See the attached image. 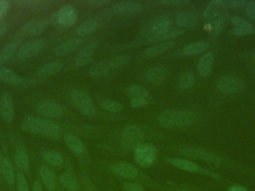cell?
<instances>
[{
	"label": "cell",
	"mask_w": 255,
	"mask_h": 191,
	"mask_svg": "<svg viewBox=\"0 0 255 191\" xmlns=\"http://www.w3.org/2000/svg\"><path fill=\"white\" fill-rule=\"evenodd\" d=\"M226 2L228 7H245L249 1H247V0H231V1H226Z\"/></svg>",
	"instance_id": "49"
},
{
	"label": "cell",
	"mask_w": 255,
	"mask_h": 191,
	"mask_svg": "<svg viewBox=\"0 0 255 191\" xmlns=\"http://www.w3.org/2000/svg\"><path fill=\"white\" fill-rule=\"evenodd\" d=\"M16 189L18 191H29L26 179L22 173H19L16 177Z\"/></svg>",
	"instance_id": "43"
},
{
	"label": "cell",
	"mask_w": 255,
	"mask_h": 191,
	"mask_svg": "<svg viewBox=\"0 0 255 191\" xmlns=\"http://www.w3.org/2000/svg\"><path fill=\"white\" fill-rule=\"evenodd\" d=\"M109 174H112L117 178L124 181L136 182L147 189L154 191L159 190L163 185L154 181L150 177H147L137 167L129 162L119 161L111 164L109 167Z\"/></svg>",
	"instance_id": "1"
},
{
	"label": "cell",
	"mask_w": 255,
	"mask_h": 191,
	"mask_svg": "<svg viewBox=\"0 0 255 191\" xmlns=\"http://www.w3.org/2000/svg\"><path fill=\"white\" fill-rule=\"evenodd\" d=\"M195 81V76L193 73L190 72H184L180 78V88L182 90L190 89L194 85Z\"/></svg>",
	"instance_id": "40"
},
{
	"label": "cell",
	"mask_w": 255,
	"mask_h": 191,
	"mask_svg": "<svg viewBox=\"0 0 255 191\" xmlns=\"http://www.w3.org/2000/svg\"><path fill=\"white\" fill-rule=\"evenodd\" d=\"M231 21L235 28H247V27L253 26V24L250 23L248 21L236 16H232L231 18Z\"/></svg>",
	"instance_id": "45"
},
{
	"label": "cell",
	"mask_w": 255,
	"mask_h": 191,
	"mask_svg": "<svg viewBox=\"0 0 255 191\" xmlns=\"http://www.w3.org/2000/svg\"><path fill=\"white\" fill-rule=\"evenodd\" d=\"M148 104H149L148 99H144V98H131L130 102V106L133 108H142V107L146 106Z\"/></svg>",
	"instance_id": "46"
},
{
	"label": "cell",
	"mask_w": 255,
	"mask_h": 191,
	"mask_svg": "<svg viewBox=\"0 0 255 191\" xmlns=\"http://www.w3.org/2000/svg\"><path fill=\"white\" fill-rule=\"evenodd\" d=\"M142 9L143 7L138 1H123L115 4L112 10L114 13L118 14H132L142 11Z\"/></svg>",
	"instance_id": "20"
},
{
	"label": "cell",
	"mask_w": 255,
	"mask_h": 191,
	"mask_svg": "<svg viewBox=\"0 0 255 191\" xmlns=\"http://www.w3.org/2000/svg\"><path fill=\"white\" fill-rule=\"evenodd\" d=\"M71 99L79 112L86 117H93L97 113V108L91 96L82 90H75L71 93Z\"/></svg>",
	"instance_id": "9"
},
{
	"label": "cell",
	"mask_w": 255,
	"mask_h": 191,
	"mask_svg": "<svg viewBox=\"0 0 255 191\" xmlns=\"http://www.w3.org/2000/svg\"><path fill=\"white\" fill-rule=\"evenodd\" d=\"M133 161L139 168H151L157 159V149L149 143H144L133 152Z\"/></svg>",
	"instance_id": "7"
},
{
	"label": "cell",
	"mask_w": 255,
	"mask_h": 191,
	"mask_svg": "<svg viewBox=\"0 0 255 191\" xmlns=\"http://www.w3.org/2000/svg\"><path fill=\"white\" fill-rule=\"evenodd\" d=\"M14 162L16 167L22 172H28L29 170V157L24 149L19 148L14 154Z\"/></svg>",
	"instance_id": "33"
},
{
	"label": "cell",
	"mask_w": 255,
	"mask_h": 191,
	"mask_svg": "<svg viewBox=\"0 0 255 191\" xmlns=\"http://www.w3.org/2000/svg\"><path fill=\"white\" fill-rule=\"evenodd\" d=\"M4 181L9 186H13L15 183V172L13 165L8 159L4 158L2 165V172H1Z\"/></svg>",
	"instance_id": "35"
},
{
	"label": "cell",
	"mask_w": 255,
	"mask_h": 191,
	"mask_svg": "<svg viewBox=\"0 0 255 191\" xmlns=\"http://www.w3.org/2000/svg\"><path fill=\"white\" fill-rule=\"evenodd\" d=\"M45 47H46V41L43 39H33L24 43L18 49V58L21 60L31 59L40 55Z\"/></svg>",
	"instance_id": "12"
},
{
	"label": "cell",
	"mask_w": 255,
	"mask_h": 191,
	"mask_svg": "<svg viewBox=\"0 0 255 191\" xmlns=\"http://www.w3.org/2000/svg\"><path fill=\"white\" fill-rule=\"evenodd\" d=\"M214 55L212 53H206L202 55L199 58L197 64V71L199 76L206 77L211 73L214 65Z\"/></svg>",
	"instance_id": "27"
},
{
	"label": "cell",
	"mask_w": 255,
	"mask_h": 191,
	"mask_svg": "<svg viewBox=\"0 0 255 191\" xmlns=\"http://www.w3.org/2000/svg\"><path fill=\"white\" fill-rule=\"evenodd\" d=\"M231 33L238 36L250 35V34H255V27L253 25V26L247 27V28H234Z\"/></svg>",
	"instance_id": "44"
},
{
	"label": "cell",
	"mask_w": 255,
	"mask_h": 191,
	"mask_svg": "<svg viewBox=\"0 0 255 191\" xmlns=\"http://www.w3.org/2000/svg\"><path fill=\"white\" fill-rule=\"evenodd\" d=\"M7 28H8V27H7V23L4 21L0 20V39L6 34Z\"/></svg>",
	"instance_id": "51"
},
{
	"label": "cell",
	"mask_w": 255,
	"mask_h": 191,
	"mask_svg": "<svg viewBox=\"0 0 255 191\" xmlns=\"http://www.w3.org/2000/svg\"><path fill=\"white\" fill-rule=\"evenodd\" d=\"M227 9L226 1L223 0H212L205 7L204 19L207 24L211 25L213 37H217L223 29L228 15Z\"/></svg>",
	"instance_id": "3"
},
{
	"label": "cell",
	"mask_w": 255,
	"mask_h": 191,
	"mask_svg": "<svg viewBox=\"0 0 255 191\" xmlns=\"http://www.w3.org/2000/svg\"><path fill=\"white\" fill-rule=\"evenodd\" d=\"M0 114L5 123H11L15 117L14 102L11 96L4 93L0 99Z\"/></svg>",
	"instance_id": "16"
},
{
	"label": "cell",
	"mask_w": 255,
	"mask_h": 191,
	"mask_svg": "<svg viewBox=\"0 0 255 191\" xmlns=\"http://www.w3.org/2000/svg\"><path fill=\"white\" fill-rule=\"evenodd\" d=\"M112 70H114L112 60L99 61L90 68L89 75L93 78L101 77Z\"/></svg>",
	"instance_id": "29"
},
{
	"label": "cell",
	"mask_w": 255,
	"mask_h": 191,
	"mask_svg": "<svg viewBox=\"0 0 255 191\" xmlns=\"http://www.w3.org/2000/svg\"><path fill=\"white\" fill-rule=\"evenodd\" d=\"M228 191H249L246 189L244 186H241V185H234L229 188Z\"/></svg>",
	"instance_id": "52"
},
{
	"label": "cell",
	"mask_w": 255,
	"mask_h": 191,
	"mask_svg": "<svg viewBox=\"0 0 255 191\" xmlns=\"http://www.w3.org/2000/svg\"><path fill=\"white\" fill-rule=\"evenodd\" d=\"M110 2V1H107V0H94V1H91V4L96 6V7H100V6L105 5V4H108Z\"/></svg>",
	"instance_id": "53"
},
{
	"label": "cell",
	"mask_w": 255,
	"mask_h": 191,
	"mask_svg": "<svg viewBox=\"0 0 255 191\" xmlns=\"http://www.w3.org/2000/svg\"><path fill=\"white\" fill-rule=\"evenodd\" d=\"M245 13L250 19L255 22V1H249L245 7Z\"/></svg>",
	"instance_id": "47"
},
{
	"label": "cell",
	"mask_w": 255,
	"mask_h": 191,
	"mask_svg": "<svg viewBox=\"0 0 255 191\" xmlns=\"http://www.w3.org/2000/svg\"><path fill=\"white\" fill-rule=\"evenodd\" d=\"M197 120V115L192 111L166 110L160 113L158 117L159 124L165 129L186 127L194 124Z\"/></svg>",
	"instance_id": "4"
},
{
	"label": "cell",
	"mask_w": 255,
	"mask_h": 191,
	"mask_svg": "<svg viewBox=\"0 0 255 191\" xmlns=\"http://www.w3.org/2000/svg\"><path fill=\"white\" fill-rule=\"evenodd\" d=\"M175 46V42L166 41L163 43H157L154 46H149L144 51L145 56L152 58L157 56L160 54L164 53L172 49Z\"/></svg>",
	"instance_id": "30"
},
{
	"label": "cell",
	"mask_w": 255,
	"mask_h": 191,
	"mask_svg": "<svg viewBox=\"0 0 255 191\" xmlns=\"http://www.w3.org/2000/svg\"><path fill=\"white\" fill-rule=\"evenodd\" d=\"M21 129L34 135L49 139L57 140L61 137V130L56 122L41 117L28 116L21 123Z\"/></svg>",
	"instance_id": "2"
},
{
	"label": "cell",
	"mask_w": 255,
	"mask_h": 191,
	"mask_svg": "<svg viewBox=\"0 0 255 191\" xmlns=\"http://www.w3.org/2000/svg\"><path fill=\"white\" fill-rule=\"evenodd\" d=\"M64 143L67 148L76 156H84L86 153V148L82 141L76 135L67 133L64 137Z\"/></svg>",
	"instance_id": "22"
},
{
	"label": "cell",
	"mask_w": 255,
	"mask_h": 191,
	"mask_svg": "<svg viewBox=\"0 0 255 191\" xmlns=\"http://www.w3.org/2000/svg\"><path fill=\"white\" fill-rule=\"evenodd\" d=\"M82 41H83L82 39L77 38V37L66 40L54 48V53L58 56H65V55H70L80 46Z\"/></svg>",
	"instance_id": "23"
},
{
	"label": "cell",
	"mask_w": 255,
	"mask_h": 191,
	"mask_svg": "<svg viewBox=\"0 0 255 191\" xmlns=\"http://www.w3.org/2000/svg\"><path fill=\"white\" fill-rule=\"evenodd\" d=\"M166 76H167V71L164 67L160 66L151 67L148 69L145 74L148 82L155 85H161L163 82H164Z\"/></svg>",
	"instance_id": "25"
},
{
	"label": "cell",
	"mask_w": 255,
	"mask_h": 191,
	"mask_svg": "<svg viewBox=\"0 0 255 191\" xmlns=\"http://www.w3.org/2000/svg\"><path fill=\"white\" fill-rule=\"evenodd\" d=\"M254 58H255V55Z\"/></svg>",
	"instance_id": "57"
},
{
	"label": "cell",
	"mask_w": 255,
	"mask_h": 191,
	"mask_svg": "<svg viewBox=\"0 0 255 191\" xmlns=\"http://www.w3.org/2000/svg\"><path fill=\"white\" fill-rule=\"evenodd\" d=\"M175 22L178 26L182 28H193L197 25L199 16L196 12L191 10H184L177 13L175 18Z\"/></svg>",
	"instance_id": "17"
},
{
	"label": "cell",
	"mask_w": 255,
	"mask_h": 191,
	"mask_svg": "<svg viewBox=\"0 0 255 191\" xmlns=\"http://www.w3.org/2000/svg\"><path fill=\"white\" fill-rule=\"evenodd\" d=\"M204 188L194 185L184 184V183H169L166 186L156 191H203Z\"/></svg>",
	"instance_id": "32"
},
{
	"label": "cell",
	"mask_w": 255,
	"mask_h": 191,
	"mask_svg": "<svg viewBox=\"0 0 255 191\" xmlns=\"http://www.w3.org/2000/svg\"><path fill=\"white\" fill-rule=\"evenodd\" d=\"M0 82L12 86H22L25 83V79L10 69L0 67Z\"/></svg>",
	"instance_id": "21"
},
{
	"label": "cell",
	"mask_w": 255,
	"mask_h": 191,
	"mask_svg": "<svg viewBox=\"0 0 255 191\" xmlns=\"http://www.w3.org/2000/svg\"><path fill=\"white\" fill-rule=\"evenodd\" d=\"M39 175L42 184L49 191H55L60 186L59 180L55 173L46 165H43L39 169Z\"/></svg>",
	"instance_id": "15"
},
{
	"label": "cell",
	"mask_w": 255,
	"mask_h": 191,
	"mask_svg": "<svg viewBox=\"0 0 255 191\" xmlns=\"http://www.w3.org/2000/svg\"><path fill=\"white\" fill-rule=\"evenodd\" d=\"M35 111L40 115L49 119L61 118L64 114L62 107L52 102H40L36 105Z\"/></svg>",
	"instance_id": "14"
},
{
	"label": "cell",
	"mask_w": 255,
	"mask_h": 191,
	"mask_svg": "<svg viewBox=\"0 0 255 191\" xmlns=\"http://www.w3.org/2000/svg\"><path fill=\"white\" fill-rule=\"evenodd\" d=\"M60 186L64 191H82L80 181L70 172H64L58 177Z\"/></svg>",
	"instance_id": "19"
},
{
	"label": "cell",
	"mask_w": 255,
	"mask_h": 191,
	"mask_svg": "<svg viewBox=\"0 0 255 191\" xmlns=\"http://www.w3.org/2000/svg\"><path fill=\"white\" fill-rule=\"evenodd\" d=\"M128 94L131 98H149V92L146 88L138 85H130L127 88Z\"/></svg>",
	"instance_id": "38"
},
{
	"label": "cell",
	"mask_w": 255,
	"mask_h": 191,
	"mask_svg": "<svg viewBox=\"0 0 255 191\" xmlns=\"http://www.w3.org/2000/svg\"><path fill=\"white\" fill-rule=\"evenodd\" d=\"M80 183L84 191H100L97 186L91 181V179L86 175L82 176Z\"/></svg>",
	"instance_id": "42"
},
{
	"label": "cell",
	"mask_w": 255,
	"mask_h": 191,
	"mask_svg": "<svg viewBox=\"0 0 255 191\" xmlns=\"http://www.w3.org/2000/svg\"><path fill=\"white\" fill-rule=\"evenodd\" d=\"M101 107L105 111L111 113L121 112L124 109V105L118 101L105 99L102 102Z\"/></svg>",
	"instance_id": "39"
},
{
	"label": "cell",
	"mask_w": 255,
	"mask_h": 191,
	"mask_svg": "<svg viewBox=\"0 0 255 191\" xmlns=\"http://www.w3.org/2000/svg\"><path fill=\"white\" fill-rule=\"evenodd\" d=\"M109 191H118L116 189H114V188H109Z\"/></svg>",
	"instance_id": "56"
},
{
	"label": "cell",
	"mask_w": 255,
	"mask_h": 191,
	"mask_svg": "<svg viewBox=\"0 0 255 191\" xmlns=\"http://www.w3.org/2000/svg\"><path fill=\"white\" fill-rule=\"evenodd\" d=\"M143 133L136 126H129L121 135V144L126 153H133L139 146L144 144Z\"/></svg>",
	"instance_id": "6"
},
{
	"label": "cell",
	"mask_w": 255,
	"mask_h": 191,
	"mask_svg": "<svg viewBox=\"0 0 255 191\" xmlns=\"http://www.w3.org/2000/svg\"><path fill=\"white\" fill-rule=\"evenodd\" d=\"M64 66V63L61 61H59V60L49 61V62L43 64L39 69L38 71H37V74L40 77H50V76H54L56 73H59L62 70Z\"/></svg>",
	"instance_id": "26"
},
{
	"label": "cell",
	"mask_w": 255,
	"mask_h": 191,
	"mask_svg": "<svg viewBox=\"0 0 255 191\" xmlns=\"http://www.w3.org/2000/svg\"><path fill=\"white\" fill-rule=\"evenodd\" d=\"M120 187L123 191H146V188L136 182L122 181Z\"/></svg>",
	"instance_id": "41"
},
{
	"label": "cell",
	"mask_w": 255,
	"mask_h": 191,
	"mask_svg": "<svg viewBox=\"0 0 255 191\" xmlns=\"http://www.w3.org/2000/svg\"><path fill=\"white\" fill-rule=\"evenodd\" d=\"M98 47L99 43L97 42H94L82 48L76 56V61H75L76 65L79 67H84L91 63Z\"/></svg>",
	"instance_id": "18"
},
{
	"label": "cell",
	"mask_w": 255,
	"mask_h": 191,
	"mask_svg": "<svg viewBox=\"0 0 255 191\" xmlns=\"http://www.w3.org/2000/svg\"><path fill=\"white\" fill-rule=\"evenodd\" d=\"M217 88L220 92L226 94H234L239 92L244 88V82L234 76H226L217 82Z\"/></svg>",
	"instance_id": "13"
},
{
	"label": "cell",
	"mask_w": 255,
	"mask_h": 191,
	"mask_svg": "<svg viewBox=\"0 0 255 191\" xmlns=\"http://www.w3.org/2000/svg\"><path fill=\"white\" fill-rule=\"evenodd\" d=\"M17 50V44L16 43H8L0 51V64L7 62L13 56Z\"/></svg>",
	"instance_id": "37"
},
{
	"label": "cell",
	"mask_w": 255,
	"mask_h": 191,
	"mask_svg": "<svg viewBox=\"0 0 255 191\" xmlns=\"http://www.w3.org/2000/svg\"><path fill=\"white\" fill-rule=\"evenodd\" d=\"M185 33V30L181 28H168L161 32L157 33L154 35L148 37L150 41H163L166 42L172 39L177 38L180 36L183 35Z\"/></svg>",
	"instance_id": "24"
},
{
	"label": "cell",
	"mask_w": 255,
	"mask_h": 191,
	"mask_svg": "<svg viewBox=\"0 0 255 191\" xmlns=\"http://www.w3.org/2000/svg\"><path fill=\"white\" fill-rule=\"evenodd\" d=\"M78 19V11L72 4L62 6L54 15V21L58 26L69 28L76 23Z\"/></svg>",
	"instance_id": "10"
},
{
	"label": "cell",
	"mask_w": 255,
	"mask_h": 191,
	"mask_svg": "<svg viewBox=\"0 0 255 191\" xmlns=\"http://www.w3.org/2000/svg\"><path fill=\"white\" fill-rule=\"evenodd\" d=\"M166 162L174 168L181 170V171H185V172L199 174V175L211 177V178L215 179L217 180H223L221 176L218 175L215 173L211 172L208 170L205 169V168H202L195 162L187 159H184V158H166Z\"/></svg>",
	"instance_id": "5"
},
{
	"label": "cell",
	"mask_w": 255,
	"mask_h": 191,
	"mask_svg": "<svg viewBox=\"0 0 255 191\" xmlns=\"http://www.w3.org/2000/svg\"><path fill=\"white\" fill-rule=\"evenodd\" d=\"M210 44L208 42L197 41L189 43L183 48L182 52L187 56H193L202 53L209 48Z\"/></svg>",
	"instance_id": "31"
},
{
	"label": "cell",
	"mask_w": 255,
	"mask_h": 191,
	"mask_svg": "<svg viewBox=\"0 0 255 191\" xmlns=\"http://www.w3.org/2000/svg\"><path fill=\"white\" fill-rule=\"evenodd\" d=\"M98 22L95 19H89L82 22L76 28V34L79 36H87L92 34L97 30Z\"/></svg>",
	"instance_id": "34"
},
{
	"label": "cell",
	"mask_w": 255,
	"mask_h": 191,
	"mask_svg": "<svg viewBox=\"0 0 255 191\" xmlns=\"http://www.w3.org/2000/svg\"><path fill=\"white\" fill-rule=\"evenodd\" d=\"M10 9V4L7 0H0V20L7 15Z\"/></svg>",
	"instance_id": "48"
},
{
	"label": "cell",
	"mask_w": 255,
	"mask_h": 191,
	"mask_svg": "<svg viewBox=\"0 0 255 191\" xmlns=\"http://www.w3.org/2000/svg\"><path fill=\"white\" fill-rule=\"evenodd\" d=\"M43 157L51 166L60 167L64 164L63 156L59 153L54 150L43 152Z\"/></svg>",
	"instance_id": "36"
},
{
	"label": "cell",
	"mask_w": 255,
	"mask_h": 191,
	"mask_svg": "<svg viewBox=\"0 0 255 191\" xmlns=\"http://www.w3.org/2000/svg\"><path fill=\"white\" fill-rule=\"evenodd\" d=\"M49 25V20L46 19L37 21H29L24 26V31L31 35L37 36L43 34Z\"/></svg>",
	"instance_id": "28"
},
{
	"label": "cell",
	"mask_w": 255,
	"mask_h": 191,
	"mask_svg": "<svg viewBox=\"0 0 255 191\" xmlns=\"http://www.w3.org/2000/svg\"><path fill=\"white\" fill-rule=\"evenodd\" d=\"M173 25V19L172 16L168 14L159 15L149 21L143 28L144 34H147V37L154 35L157 33L165 31L168 28H172Z\"/></svg>",
	"instance_id": "11"
},
{
	"label": "cell",
	"mask_w": 255,
	"mask_h": 191,
	"mask_svg": "<svg viewBox=\"0 0 255 191\" xmlns=\"http://www.w3.org/2000/svg\"><path fill=\"white\" fill-rule=\"evenodd\" d=\"M0 99H1V96H0Z\"/></svg>",
	"instance_id": "58"
},
{
	"label": "cell",
	"mask_w": 255,
	"mask_h": 191,
	"mask_svg": "<svg viewBox=\"0 0 255 191\" xmlns=\"http://www.w3.org/2000/svg\"><path fill=\"white\" fill-rule=\"evenodd\" d=\"M43 184L40 182H34L31 191H43Z\"/></svg>",
	"instance_id": "54"
},
{
	"label": "cell",
	"mask_w": 255,
	"mask_h": 191,
	"mask_svg": "<svg viewBox=\"0 0 255 191\" xmlns=\"http://www.w3.org/2000/svg\"><path fill=\"white\" fill-rule=\"evenodd\" d=\"M162 2L172 6H183L188 4L190 1H187V0H173V1H163Z\"/></svg>",
	"instance_id": "50"
},
{
	"label": "cell",
	"mask_w": 255,
	"mask_h": 191,
	"mask_svg": "<svg viewBox=\"0 0 255 191\" xmlns=\"http://www.w3.org/2000/svg\"><path fill=\"white\" fill-rule=\"evenodd\" d=\"M172 150L177 154L189 159L202 161V162L215 164V165H221L223 163L221 159L215 155L208 153L205 150L195 148V147L183 146V147H174Z\"/></svg>",
	"instance_id": "8"
},
{
	"label": "cell",
	"mask_w": 255,
	"mask_h": 191,
	"mask_svg": "<svg viewBox=\"0 0 255 191\" xmlns=\"http://www.w3.org/2000/svg\"><path fill=\"white\" fill-rule=\"evenodd\" d=\"M3 161H4V158H3L2 154L0 153V179L2 177L1 172H2Z\"/></svg>",
	"instance_id": "55"
}]
</instances>
